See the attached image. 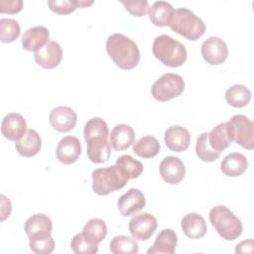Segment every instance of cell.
Masks as SVG:
<instances>
[{"instance_id": "obj_1", "label": "cell", "mask_w": 254, "mask_h": 254, "mask_svg": "<svg viewBox=\"0 0 254 254\" xmlns=\"http://www.w3.org/2000/svg\"><path fill=\"white\" fill-rule=\"evenodd\" d=\"M106 52L114 64L125 70L136 67L140 62V51L137 44L120 33L112 34L107 38Z\"/></svg>"}, {"instance_id": "obj_2", "label": "cell", "mask_w": 254, "mask_h": 254, "mask_svg": "<svg viewBox=\"0 0 254 254\" xmlns=\"http://www.w3.org/2000/svg\"><path fill=\"white\" fill-rule=\"evenodd\" d=\"M152 52L156 59L171 67L181 66L187 60V49L179 41L168 35H160L155 38Z\"/></svg>"}, {"instance_id": "obj_3", "label": "cell", "mask_w": 254, "mask_h": 254, "mask_svg": "<svg viewBox=\"0 0 254 254\" xmlns=\"http://www.w3.org/2000/svg\"><path fill=\"white\" fill-rule=\"evenodd\" d=\"M92 190L99 195H106L120 190L128 183L129 178L124 171L117 166L99 168L92 171Z\"/></svg>"}, {"instance_id": "obj_4", "label": "cell", "mask_w": 254, "mask_h": 254, "mask_svg": "<svg viewBox=\"0 0 254 254\" xmlns=\"http://www.w3.org/2000/svg\"><path fill=\"white\" fill-rule=\"evenodd\" d=\"M170 28L190 41L199 39L205 32L203 21L188 8L175 9Z\"/></svg>"}, {"instance_id": "obj_5", "label": "cell", "mask_w": 254, "mask_h": 254, "mask_svg": "<svg viewBox=\"0 0 254 254\" xmlns=\"http://www.w3.org/2000/svg\"><path fill=\"white\" fill-rule=\"evenodd\" d=\"M209 220L225 240H235L242 233V222L225 205H215L209 211Z\"/></svg>"}, {"instance_id": "obj_6", "label": "cell", "mask_w": 254, "mask_h": 254, "mask_svg": "<svg viewBox=\"0 0 254 254\" xmlns=\"http://www.w3.org/2000/svg\"><path fill=\"white\" fill-rule=\"evenodd\" d=\"M185 89V80L178 74L173 72L164 73L152 85L151 93L158 101H168L178 97Z\"/></svg>"}, {"instance_id": "obj_7", "label": "cell", "mask_w": 254, "mask_h": 254, "mask_svg": "<svg viewBox=\"0 0 254 254\" xmlns=\"http://www.w3.org/2000/svg\"><path fill=\"white\" fill-rule=\"evenodd\" d=\"M233 141L241 147L252 150L254 147V123L242 114L233 115L228 121Z\"/></svg>"}, {"instance_id": "obj_8", "label": "cell", "mask_w": 254, "mask_h": 254, "mask_svg": "<svg viewBox=\"0 0 254 254\" xmlns=\"http://www.w3.org/2000/svg\"><path fill=\"white\" fill-rule=\"evenodd\" d=\"M157 226L158 221L156 217L148 212H143L131 218L128 228L129 232L135 239L146 241L154 234Z\"/></svg>"}, {"instance_id": "obj_9", "label": "cell", "mask_w": 254, "mask_h": 254, "mask_svg": "<svg viewBox=\"0 0 254 254\" xmlns=\"http://www.w3.org/2000/svg\"><path fill=\"white\" fill-rule=\"evenodd\" d=\"M201 56L207 64L217 65L227 59L228 47L222 39L209 37L201 44Z\"/></svg>"}, {"instance_id": "obj_10", "label": "cell", "mask_w": 254, "mask_h": 254, "mask_svg": "<svg viewBox=\"0 0 254 254\" xmlns=\"http://www.w3.org/2000/svg\"><path fill=\"white\" fill-rule=\"evenodd\" d=\"M49 121L55 130L59 132H68L75 127L77 115L75 111L68 106H58L50 112Z\"/></svg>"}, {"instance_id": "obj_11", "label": "cell", "mask_w": 254, "mask_h": 254, "mask_svg": "<svg viewBox=\"0 0 254 254\" xmlns=\"http://www.w3.org/2000/svg\"><path fill=\"white\" fill-rule=\"evenodd\" d=\"M162 179L171 185H177L183 181L186 175V167L183 161L174 156L165 157L159 166Z\"/></svg>"}, {"instance_id": "obj_12", "label": "cell", "mask_w": 254, "mask_h": 254, "mask_svg": "<svg viewBox=\"0 0 254 254\" xmlns=\"http://www.w3.org/2000/svg\"><path fill=\"white\" fill-rule=\"evenodd\" d=\"M36 63L44 68L58 66L63 59V50L59 43L49 41L44 47L34 53Z\"/></svg>"}, {"instance_id": "obj_13", "label": "cell", "mask_w": 254, "mask_h": 254, "mask_svg": "<svg viewBox=\"0 0 254 254\" xmlns=\"http://www.w3.org/2000/svg\"><path fill=\"white\" fill-rule=\"evenodd\" d=\"M146 205V198L138 189H130L123 193L117 201V207L121 215L129 216L141 210Z\"/></svg>"}, {"instance_id": "obj_14", "label": "cell", "mask_w": 254, "mask_h": 254, "mask_svg": "<svg viewBox=\"0 0 254 254\" xmlns=\"http://www.w3.org/2000/svg\"><path fill=\"white\" fill-rule=\"evenodd\" d=\"M27 131L25 118L19 113H8L1 123L2 135L11 141H18Z\"/></svg>"}, {"instance_id": "obj_15", "label": "cell", "mask_w": 254, "mask_h": 254, "mask_svg": "<svg viewBox=\"0 0 254 254\" xmlns=\"http://www.w3.org/2000/svg\"><path fill=\"white\" fill-rule=\"evenodd\" d=\"M57 159L65 165L76 162L81 153L79 140L74 136H65L61 139L57 146Z\"/></svg>"}, {"instance_id": "obj_16", "label": "cell", "mask_w": 254, "mask_h": 254, "mask_svg": "<svg viewBox=\"0 0 254 254\" xmlns=\"http://www.w3.org/2000/svg\"><path fill=\"white\" fill-rule=\"evenodd\" d=\"M166 146L174 152L186 151L190 144V134L183 126L173 125L165 131Z\"/></svg>"}, {"instance_id": "obj_17", "label": "cell", "mask_w": 254, "mask_h": 254, "mask_svg": "<svg viewBox=\"0 0 254 254\" xmlns=\"http://www.w3.org/2000/svg\"><path fill=\"white\" fill-rule=\"evenodd\" d=\"M135 140V132L130 125L117 124L111 130L109 142L115 151H123L129 148Z\"/></svg>"}, {"instance_id": "obj_18", "label": "cell", "mask_w": 254, "mask_h": 254, "mask_svg": "<svg viewBox=\"0 0 254 254\" xmlns=\"http://www.w3.org/2000/svg\"><path fill=\"white\" fill-rule=\"evenodd\" d=\"M178 243V236L171 228L163 229L156 237L152 247L147 250L148 254H174Z\"/></svg>"}, {"instance_id": "obj_19", "label": "cell", "mask_w": 254, "mask_h": 254, "mask_svg": "<svg viewBox=\"0 0 254 254\" xmlns=\"http://www.w3.org/2000/svg\"><path fill=\"white\" fill-rule=\"evenodd\" d=\"M50 38L49 30L44 26H35L28 29L22 37V46L26 51L36 52L44 47Z\"/></svg>"}, {"instance_id": "obj_20", "label": "cell", "mask_w": 254, "mask_h": 254, "mask_svg": "<svg viewBox=\"0 0 254 254\" xmlns=\"http://www.w3.org/2000/svg\"><path fill=\"white\" fill-rule=\"evenodd\" d=\"M232 141V133L228 122L219 123L208 132V144L217 152L221 153V151L228 148Z\"/></svg>"}, {"instance_id": "obj_21", "label": "cell", "mask_w": 254, "mask_h": 254, "mask_svg": "<svg viewBox=\"0 0 254 254\" xmlns=\"http://www.w3.org/2000/svg\"><path fill=\"white\" fill-rule=\"evenodd\" d=\"M181 225L184 233L190 239L202 238L207 230L204 218L196 212L186 214L182 219Z\"/></svg>"}, {"instance_id": "obj_22", "label": "cell", "mask_w": 254, "mask_h": 254, "mask_svg": "<svg viewBox=\"0 0 254 254\" xmlns=\"http://www.w3.org/2000/svg\"><path fill=\"white\" fill-rule=\"evenodd\" d=\"M41 147L42 139L39 133L34 129H28L24 136L15 143L17 152L26 158H31L37 155L41 150Z\"/></svg>"}, {"instance_id": "obj_23", "label": "cell", "mask_w": 254, "mask_h": 254, "mask_svg": "<svg viewBox=\"0 0 254 254\" xmlns=\"http://www.w3.org/2000/svg\"><path fill=\"white\" fill-rule=\"evenodd\" d=\"M86 154L91 162L101 164L109 160L111 148L107 138H93L86 141Z\"/></svg>"}, {"instance_id": "obj_24", "label": "cell", "mask_w": 254, "mask_h": 254, "mask_svg": "<svg viewBox=\"0 0 254 254\" xmlns=\"http://www.w3.org/2000/svg\"><path fill=\"white\" fill-rule=\"evenodd\" d=\"M248 167L246 157L238 152L230 153L220 163L221 172L227 177H239Z\"/></svg>"}, {"instance_id": "obj_25", "label": "cell", "mask_w": 254, "mask_h": 254, "mask_svg": "<svg viewBox=\"0 0 254 254\" xmlns=\"http://www.w3.org/2000/svg\"><path fill=\"white\" fill-rule=\"evenodd\" d=\"M175 9L167 1H155L149 7L148 14L151 22L158 27L169 26Z\"/></svg>"}, {"instance_id": "obj_26", "label": "cell", "mask_w": 254, "mask_h": 254, "mask_svg": "<svg viewBox=\"0 0 254 254\" xmlns=\"http://www.w3.org/2000/svg\"><path fill=\"white\" fill-rule=\"evenodd\" d=\"M53 222L49 216L43 213H36L30 216L25 223V232L28 237L39 234H51Z\"/></svg>"}, {"instance_id": "obj_27", "label": "cell", "mask_w": 254, "mask_h": 254, "mask_svg": "<svg viewBox=\"0 0 254 254\" xmlns=\"http://www.w3.org/2000/svg\"><path fill=\"white\" fill-rule=\"evenodd\" d=\"M83 236L94 244H99L107 234V226L101 218H91L83 226Z\"/></svg>"}, {"instance_id": "obj_28", "label": "cell", "mask_w": 254, "mask_h": 254, "mask_svg": "<svg viewBox=\"0 0 254 254\" xmlns=\"http://www.w3.org/2000/svg\"><path fill=\"white\" fill-rule=\"evenodd\" d=\"M225 99L229 105L241 108L250 102L251 91L243 84H234L227 88L225 92Z\"/></svg>"}, {"instance_id": "obj_29", "label": "cell", "mask_w": 254, "mask_h": 254, "mask_svg": "<svg viewBox=\"0 0 254 254\" xmlns=\"http://www.w3.org/2000/svg\"><path fill=\"white\" fill-rule=\"evenodd\" d=\"M161 149V145L157 138L153 136H144L140 138L136 143L133 145V152L145 159L155 157Z\"/></svg>"}, {"instance_id": "obj_30", "label": "cell", "mask_w": 254, "mask_h": 254, "mask_svg": "<svg viewBox=\"0 0 254 254\" xmlns=\"http://www.w3.org/2000/svg\"><path fill=\"white\" fill-rule=\"evenodd\" d=\"M109 250L113 254H137L139 245L135 239L129 236L117 235L111 239Z\"/></svg>"}, {"instance_id": "obj_31", "label": "cell", "mask_w": 254, "mask_h": 254, "mask_svg": "<svg viewBox=\"0 0 254 254\" xmlns=\"http://www.w3.org/2000/svg\"><path fill=\"white\" fill-rule=\"evenodd\" d=\"M108 135L109 130L107 123L100 117H93L84 125L83 136L85 141L93 138H107Z\"/></svg>"}, {"instance_id": "obj_32", "label": "cell", "mask_w": 254, "mask_h": 254, "mask_svg": "<svg viewBox=\"0 0 254 254\" xmlns=\"http://www.w3.org/2000/svg\"><path fill=\"white\" fill-rule=\"evenodd\" d=\"M195 153L198 159L203 162H213L220 156V152L213 150L208 144V132L201 133L195 144Z\"/></svg>"}, {"instance_id": "obj_33", "label": "cell", "mask_w": 254, "mask_h": 254, "mask_svg": "<svg viewBox=\"0 0 254 254\" xmlns=\"http://www.w3.org/2000/svg\"><path fill=\"white\" fill-rule=\"evenodd\" d=\"M93 4V1L83 0H50L48 5L57 14L65 15L73 12L77 7H86Z\"/></svg>"}, {"instance_id": "obj_34", "label": "cell", "mask_w": 254, "mask_h": 254, "mask_svg": "<svg viewBox=\"0 0 254 254\" xmlns=\"http://www.w3.org/2000/svg\"><path fill=\"white\" fill-rule=\"evenodd\" d=\"M30 249L37 254H50L55 249V240L51 234H39L29 237Z\"/></svg>"}, {"instance_id": "obj_35", "label": "cell", "mask_w": 254, "mask_h": 254, "mask_svg": "<svg viewBox=\"0 0 254 254\" xmlns=\"http://www.w3.org/2000/svg\"><path fill=\"white\" fill-rule=\"evenodd\" d=\"M116 165L119 166L129 179H137L143 173V165L140 161L130 155H122L117 158Z\"/></svg>"}, {"instance_id": "obj_36", "label": "cell", "mask_w": 254, "mask_h": 254, "mask_svg": "<svg viewBox=\"0 0 254 254\" xmlns=\"http://www.w3.org/2000/svg\"><path fill=\"white\" fill-rule=\"evenodd\" d=\"M21 29L17 20L2 18L0 20V40L3 43L14 42L20 35Z\"/></svg>"}, {"instance_id": "obj_37", "label": "cell", "mask_w": 254, "mask_h": 254, "mask_svg": "<svg viewBox=\"0 0 254 254\" xmlns=\"http://www.w3.org/2000/svg\"><path fill=\"white\" fill-rule=\"evenodd\" d=\"M70 248L76 254H95L98 251V244L91 243L80 232L72 237Z\"/></svg>"}, {"instance_id": "obj_38", "label": "cell", "mask_w": 254, "mask_h": 254, "mask_svg": "<svg viewBox=\"0 0 254 254\" xmlns=\"http://www.w3.org/2000/svg\"><path fill=\"white\" fill-rule=\"evenodd\" d=\"M121 3L130 14L137 17L145 16L149 10V2L147 0H123Z\"/></svg>"}, {"instance_id": "obj_39", "label": "cell", "mask_w": 254, "mask_h": 254, "mask_svg": "<svg viewBox=\"0 0 254 254\" xmlns=\"http://www.w3.org/2000/svg\"><path fill=\"white\" fill-rule=\"evenodd\" d=\"M22 0H1L0 1V13L4 14H16L22 10Z\"/></svg>"}, {"instance_id": "obj_40", "label": "cell", "mask_w": 254, "mask_h": 254, "mask_svg": "<svg viewBox=\"0 0 254 254\" xmlns=\"http://www.w3.org/2000/svg\"><path fill=\"white\" fill-rule=\"evenodd\" d=\"M1 198V221H4L7 217L10 216L12 205L9 198H7L4 194L0 195Z\"/></svg>"}, {"instance_id": "obj_41", "label": "cell", "mask_w": 254, "mask_h": 254, "mask_svg": "<svg viewBox=\"0 0 254 254\" xmlns=\"http://www.w3.org/2000/svg\"><path fill=\"white\" fill-rule=\"evenodd\" d=\"M245 246H249V248H250V249H249V252H252L251 249H253V240H252V239H249V240L241 241L239 244L236 245L235 252H236V253H245V252H248Z\"/></svg>"}]
</instances>
